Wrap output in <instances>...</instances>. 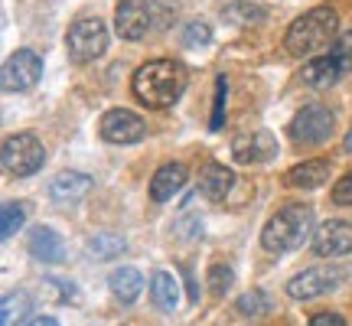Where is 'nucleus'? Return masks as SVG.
<instances>
[{"label":"nucleus","mask_w":352,"mask_h":326,"mask_svg":"<svg viewBox=\"0 0 352 326\" xmlns=\"http://www.w3.org/2000/svg\"><path fill=\"white\" fill-rule=\"evenodd\" d=\"M336 30H340L336 10L314 7V10H307L303 17H297V20L290 23L287 36H284V46H287V52H294V56H307V52L329 46V39L336 36Z\"/></svg>","instance_id":"3"},{"label":"nucleus","mask_w":352,"mask_h":326,"mask_svg":"<svg viewBox=\"0 0 352 326\" xmlns=\"http://www.w3.org/2000/svg\"><path fill=\"white\" fill-rule=\"evenodd\" d=\"M314 251L320 258H340L352 251V226L342 219H329L316 228L314 235Z\"/></svg>","instance_id":"11"},{"label":"nucleus","mask_w":352,"mask_h":326,"mask_svg":"<svg viewBox=\"0 0 352 326\" xmlns=\"http://www.w3.org/2000/svg\"><path fill=\"white\" fill-rule=\"evenodd\" d=\"M43 76V56L33 50H16L3 63V72H0V85L3 91H26L33 88Z\"/></svg>","instance_id":"8"},{"label":"nucleus","mask_w":352,"mask_h":326,"mask_svg":"<svg viewBox=\"0 0 352 326\" xmlns=\"http://www.w3.org/2000/svg\"><path fill=\"white\" fill-rule=\"evenodd\" d=\"M342 277H346V271H340V268H307L287 281V294L294 301H314V297L336 287Z\"/></svg>","instance_id":"9"},{"label":"nucleus","mask_w":352,"mask_h":326,"mask_svg":"<svg viewBox=\"0 0 352 326\" xmlns=\"http://www.w3.org/2000/svg\"><path fill=\"white\" fill-rule=\"evenodd\" d=\"M151 297L157 303V310L164 314H173L176 303H179V287H176V277L166 274V271H157L151 277Z\"/></svg>","instance_id":"20"},{"label":"nucleus","mask_w":352,"mask_h":326,"mask_svg":"<svg viewBox=\"0 0 352 326\" xmlns=\"http://www.w3.org/2000/svg\"><path fill=\"white\" fill-rule=\"evenodd\" d=\"M226 91H228V85H226V76H219V78H215V105H212V121H209V127H212V131H219V127H222V121H226Z\"/></svg>","instance_id":"28"},{"label":"nucleus","mask_w":352,"mask_h":326,"mask_svg":"<svg viewBox=\"0 0 352 326\" xmlns=\"http://www.w3.org/2000/svg\"><path fill=\"white\" fill-rule=\"evenodd\" d=\"M26 248H30V254H33L36 261H46V264H59L65 258L63 239H59V232H52L50 226L33 228L30 239H26Z\"/></svg>","instance_id":"13"},{"label":"nucleus","mask_w":352,"mask_h":326,"mask_svg":"<svg viewBox=\"0 0 352 326\" xmlns=\"http://www.w3.org/2000/svg\"><path fill=\"white\" fill-rule=\"evenodd\" d=\"M65 50H69V59L78 65L95 63L101 52L108 50V26L101 23L98 17H82V20L69 26Z\"/></svg>","instance_id":"5"},{"label":"nucleus","mask_w":352,"mask_h":326,"mask_svg":"<svg viewBox=\"0 0 352 326\" xmlns=\"http://www.w3.org/2000/svg\"><path fill=\"white\" fill-rule=\"evenodd\" d=\"M333 202L336 206H352V170L342 180H336V186H333Z\"/></svg>","instance_id":"30"},{"label":"nucleus","mask_w":352,"mask_h":326,"mask_svg":"<svg viewBox=\"0 0 352 326\" xmlns=\"http://www.w3.org/2000/svg\"><path fill=\"white\" fill-rule=\"evenodd\" d=\"M189 85V72L183 63L176 59H153V63H144L134 72V95L140 98V105L147 108H170L179 101V95L186 91Z\"/></svg>","instance_id":"1"},{"label":"nucleus","mask_w":352,"mask_h":326,"mask_svg":"<svg viewBox=\"0 0 352 326\" xmlns=\"http://www.w3.org/2000/svg\"><path fill=\"white\" fill-rule=\"evenodd\" d=\"M329 180V163L327 160H307V163H297L294 170H287L284 183L294 189H316L323 186Z\"/></svg>","instance_id":"16"},{"label":"nucleus","mask_w":352,"mask_h":326,"mask_svg":"<svg viewBox=\"0 0 352 326\" xmlns=\"http://www.w3.org/2000/svg\"><path fill=\"white\" fill-rule=\"evenodd\" d=\"M101 138L108 140V144H138L144 140L147 134V127L140 121L134 111H127V108H114L101 118Z\"/></svg>","instance_id":"10"},{"label":"nucleus","mask_w":352,"mask_h":326,"mask_svg":"<svg viewBox=\"0 0 352 326\" xmlns=\"http://www.w3.org/2000/svg\"><path fill=\"white\" fill-rule=\"evenodd\" d=\"M329 56L342 65V72H352V30H349V33H342V36L333 43Z\"/></svg>","instance_id":"27"},{"label":"nucleus","mask_w":352,"mask_h":326,"mask_svg":"<svg viewBox=\"0 0 352 326\" xmlns=\"http://www.w3.org/2000/svg\"><path fill=\"white\" fill-rule=\"evenodd\" d=\"M314 235V209L294 202V206H284L277 215L267 219V226L261 232V245L267 251H274V254H284V251L307 245Z\"/></svg>","instance_id":"2"},{"label":"nucleus","mask_w":352,"mask_h":326,"mask_svg":"<svg viewBox=\"0 0 352 326\" xmlns=\"http://www.w3.org/2000/svg\"><path fill=\"white\" fill-rule=\"evenodd\" d=\"M26 222V206L23 202H7L3 206V213H0V235L3 239H10L13 232H20Z\"/></svg>","instance_id":"24"},{"label":"nucleus","mask_w":352,"mask_h":326,"mask_svg":"<svg viewBox=\"0 0 352 326\" xmlns=\"http://www.w3.org/2000/svg\"><path fill=\"white\" fill-rule=\"evenodd\" d=\"M209 39H212V30H209V23H202V20H192L183 30V46H189V50H199Z\"/></svg>","instance_id":"26"},{"label":"nucleus","mask_w":352,"mask_h":326,"mask_svg":"<svg viewBox=\"0 0 352 326\" xmlns=\"http://www.w3.org/2000/svg\"><path fill=\"white\" fill-rule=\"evenodd\" d=\"M88 189H91V176L85 173H59L56 180H52L50 186V196L56 202H76L82 199V196H88Z\"/></svg>","instance_id":"18"},{"label":"nucleus","mask_w":352,"mask_h":326,"mask_svg":"<svg viewBox=\"0 0 352 326\" xmlns=\"http://www.w3.org/2000/svg\"><path fill=\"white\" fill-rule=\"evenodd\" d=\"M3 170L10 176H33L46 163V151L33 134H13L3 140V151H0Z\"/></svg>","instance_id":"6"},{"label":"nucleus","mask_w":352,"mask_h":326,"mask_svg":"<svg viewBox=\"0 0 352 326\" xmlns=\"http://www.w3.org/2000/svg\"><path fill=\"white\" fill-rule=\"evenodd\" d=\"M342 147H346V153H352V131L346 134V140H342Z\"/></svg>","instance_id":"33"},{"label":"nucleus","mask_w":352,"mask_h":326,"mask_svg":"<svg viewBox=\"0 0 352 326\" xmlns=\"http://www.w3.org/2000/svg\"><path fill=\"white\" fill-rule=\"evenodd\" d=\"M333 127H336V114L329 111L327 105H307V108L294 114L290 138L303 144V147H316V144L333 138Z\"/></svg>","instance_id":"7"},{"label":"nucleus","mask_w":352,"mask_h":326,"mask_svg":"<svg viewBox=\"0 0 352 326\" xmlns=\"http://www.w3.org/2000/svg\"><path fill=\"white\" fill-rule=\"evenodd\" d=\"M26 326H59V323H56L52 316H33V320H30Z\"/></svg>","instance_id":"32"},{"label":"nucleus","mask_w":352,"mask_h":326,"mask_svg":"<svg viewBox=\"0 0 352 326\" xmlns=\"http://www.w3.org/2000/svg\"><path fill=\"white\" fill-rule=\"evenodd\" d=\"M88 251L98 261H108V258H118L124 251V239H118V235H95V239L88 241Z\"/></svg>","instance_id":"25"},{"label":"nucleus","mask_w":352,"mask_h":326,"mask_svg":"<svg viewBox=\"0 0 352 326\" xmlns=\"http://www.w3.org/2000/svg\"><path fill=\"white\" fill-rule=\"evenodd\" d=\"M346 76L342 65L333 59V56H320V59H310V63L300 69V82L310 88H329L336 85L340 78Z\"/></svg>","instance_id":"15"},{"label":"nucleus","mask_w":352,"mask_h":326,"mask_svg":"<svg viewBox=\"0 0 352 326\" xmlns=\"http://www.w3.org/2000/svg\"><path fill=\"white\" fill-rule=\"evenodd\" d=\"M235 186V176H232V170H226L222 163H206L199 173V189L209 196V199H226L228 189Z\"/></svg>","instance_id":"17"},{"label":"nucleus","mask_w":352,"mask_h":326,"mask_svg":"<svg viewBox=\"0 0 352 326\" xmlns=\"http://www.w3.org/2000/svg\"><path fill=\"white\" fill-rule=\"evenodd\" d=\"M222 17H226L228 23L235 26H248V23H258V20H264V10L261 7H254V3H228L226 10H222Z\"/></svg>","instance_id":"23"},{"label":"nucleus","mask_w":352,"mask_h":326,"mask_svg":"<svg viewBox=\"0 0 352 326\" xmlns=\"http://www.w3.org/2000/svg\"><path fill=\"white\" fill-rule=\"evenodd\" d=\"M170 7L160 0H121L114 10V33L121 39H144L153 30H164Z\"/></svg>","instance_id":"4"},{"label":"nucleus","mask_w":352,"mask_h":326,"mask_svg":"<svg viewBox=\"0 0 352 326\" xmlns=\"http://www.w3.org/2000/svg\"><path fill=\"white\" fill-rule=\"evenodd\" d=\"M232 153L239 163H261L267 157H274L277 144L267 131H248V134H239L232 140Z\"/></svg>","instance_id":"12"},{"label":"nucleus","mask_w":352,"mask_h":326,"mask_svg":"<svg viewBox=\"0 0 352 326\" xmlns=\"http://www.w3.org/2000/svg\"><path fill=\"white\" fill-rule=\"evenodd\" d=\"M232 281H235L232 268H226V264H212V271H209V287H212L215 297H222V294L232 287Z\"/></svg>","instance_id":"29"},{"label":"nucleus","mask_w":352,"mask_h":326,"mask_svg":"<svg viewBox=\"0 0 352 326\" xmlns=\"http://www.w3.org/2000/svg\"><path fill=\"white\" fill-rule=\"evenodd\" d=\"M310 326H346V320L340 314H316L310 320Z\"/></svg>","instance_id":"31"},{"label":"nucleus","mask_w":352,"mask_h":326,"mask_svg":"<svg viewBox=\"0 0 352 326\" xmlns=\"http://www.w3.org/2000/svg\"><path fill=\"white\" fill-rule=\"evenodd\" d=\"M108 287L121 303H134L140 297V290H144V277H140L138 268H118L108 277Z\"/></svg>","instance_id":"19"},{"label":"nucleus","mask_w":352,"mask_h":326,"mask_svg":"<svg viewBox=\"0 0 352 326\" xmlns=\"http://www.w3.org/2000/svg\"><path fill=\"white\" fill-rule=\"evenodd\" d=\"M30 310H33V297L26 290H13L0 303V326H20Z\"/></svg>","instance_id":"21"},{"label":"nucleus","mask_w":352,"mask_h":326,"mask_svg":"<svg viewBox=\"0 0 352 326\" xmlns=\"http://www.w3.org/2000/svg\"><path fill=\"white\" fill-rule=\"evenodd\" d=\"M235 310H239L241 316H252V320H258V316H264L267 310H271V301H267V294H264V290H248V294H241V297H239Z\"/></svg>","instance_id":"22"},{"label":"nucleus","mask_w":352,"mask_h":326,"mask_svg":"<svg viewBox=\"0 0 352 326\" xmlns=\"http://www.w3.org/2000/svg\"><path fill=\"white\" fill-rule=\"evenodd\" d=\"M183 186H186V166L183 163H166L151 180V199L153 202L173 199V193H179Z\"/></svg>","instance_id":"14"}]
</instances>
